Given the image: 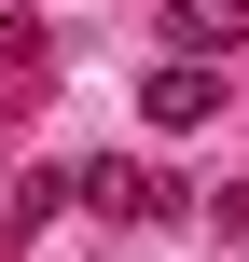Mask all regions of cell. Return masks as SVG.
Instances as JSON below:
<instances>
[{
	"instance_id": "obj_1",
	"label": "cell",
	"mask_w": 249,
	"mask_h": 262,
	"mask_svg": "<svg viewBox=\"0 0 249 262\" xmlns=\"http://www.w3.org/2000/svg\"><path fill=\"white\" fill-rule=\"evenodd\" d=\"M69 193H83L97 221H180V207H194V193H180L166 166H139V152H111V166H83Z\"/></svg>"
},
{
	"instance_id": "obj_2",
	"label": "cell",
	"mask_w": 249,
	"mask_h": 262,
	"mask_svg": "<svg viewBox=\"0 0 249 262\" xmlns=\"http://www.w3.org/2000/svg\"><path fill=\"white\" fill-rule=\"evenodd\" d=\"M139 111H152V124H208V111H222V55H166V69L139 83Z\"/></svg>"
},
{
	"instance_id": "obj_3",
	"label": "cell",
	"mask_w": 249,
	"mask_h": 262,
	"mask_svg": "<svg viewBox=\"0 0 249 262\" xmlns=\"http://www.w3.org/2000/svg\"><path fill=\"white\" fill-rule=\"evenodd\" d=\"M249 41V0H166V55H236Z\"/></svg>"
},
{
	"instance_id": "obj_4",
	"label": "cell",
	"mask_w": 249,
	"mask_h": 262,
	"mask_svg": "<svg viewBox=\"0 0 249 262\" xmlns=\"http://www.w3.org/2000/svg\"><path fill=\"white\" fill-rule=\"evenodd\" d=\"M0 69H14V97H42V69H55V41H42V14H0Z\"/></svg>"
},
{
	"instance_id": "obj_5",
	"label": "cell",
	"mask_w": 249,
	"mask_h": 262,
	"mask_svg": "<svg viewBox=\"0 0 249 262\" xmlns=\"http://www.w3.org/2000/svg\"><path fill=\"white\" fill-rule=\"evenodd\" d=\"M236 262H249V249H236Z\"/></svg>"
}]
</instances>
